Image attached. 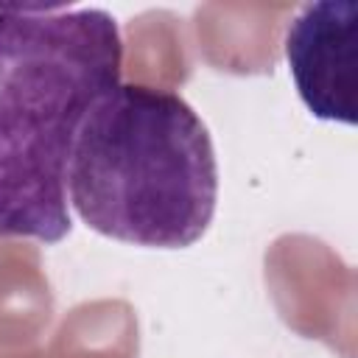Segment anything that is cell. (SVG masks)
Listing matches in <instances>:
<instances>
[{
	"mask_svg": "<svg viewBox=\"0 0 358 358\" xmlns=\"http://www.w3.org/2000/svg\"><path fill=\"white\" fill-rule=\"evenodd\" d=\"M120 64V28L103 8L0 6V238L70 235V154Z\"/></svg>",
	"mask_w": 358,
	"mask_h": 358,
	"instance_id": "6da1fadb",
	"label": "cell"
},
{
	"mask_svg": "<svg viewBox=\"0 0 358 358\" xmlns=\"http://www.w3.org/2000/svg\"><path fill=\"white\" fill-rule=\"evenodd\" d=\"M67 196L98 235L151 249L193 246L218 201L213 137L182 95L117 84L81 123Z\"/></svg>",
	"mask_w": 358,
	"mask_h": 358,
	"instance_id": "7a4b0ae2",
	"label": "cell"
},
{
	"mask_svg": "<svg viewBox=\"0 0 358 358\" xmlns=\"http://www.w3.org/2000/svg\"><path fill=\"white\" fill-rule=\"evenodd\" d=\"M285 59L296 92L319 120H358V3L305 6L285 34Z\"/></svg>",
	"mask_w": 358,
	"mask_h": 358,
	"instance_id": "3957f363",
	"label": "cell"
}]
</instances>
